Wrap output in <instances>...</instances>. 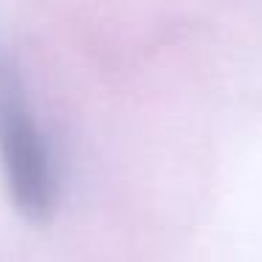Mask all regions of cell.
<instances>
[{
	"mask_svg": "<svg viewBox=\"0 0 262 262\" xmlns=\"http://www.w3.org/2000/svg\"><path fill=\"white\" fill-rule=\"evenodd\" d=\"M0 172L26 220H48L57 206L51 147L29 104L17 57L0 40Z\"/></svg>",
	"mask_w": 262,
	"mask_h": 262,
	"instance_id": "6da1fadb",
	"label": "cell"
}]
</instances>
